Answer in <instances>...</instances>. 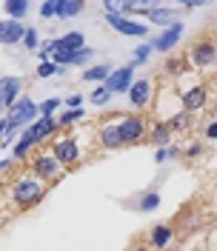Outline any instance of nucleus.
Masks as SVG:
<instances>
[{"label":"nucleus","mask_w":217,"mask_h":251,"mask_svg":"<svg viewBox=\"0 0 217 251\" xmlns=\"http://www.w3.org/2000/svg\"><path fill=\"white\" fill-rule=\"evenodd\" d=\"M40 15H43V17L57 15V3H43V6H40Z\"/></svg>","instance_id":"obj_27"},{"label":"nucleus","mask_w":217,"mask_h":251,"mask_svg":"<svg viewBox=\"0 0 217 251\" xmlns=\"http://www.w3.org/2000/svg\"><path fill=\"white\" fill-rule=\"evenodd\" d=\"M129 97H132V103H135V106H146V103H149V83H146V80L132 83Z\"/></svg>","instance_id":"obj_11"},{"label":"nucleus","mask_w":217,"mask_h":251,"mask_svg":"<svg viewBox=\"0 0 217 251\" xmlns=\"http://www.w3.org/2000/svg\"><path fill=\"white\" fill-rule=\"evenodd\" d=\"M169 237H171L169 226H157V228H155V234H152V240H155V246H157V249H163V246L169 243Z\"/></svg>","instance_id":"obj_19"},{"label":"nucleus","mask_w":217,"mask_h":251,"mask_svg":"<svg viewBox=\"0 0 217 251\" xmlns=\"http://www.w3.org/2000/svg\"><path fill=\"white\" fill-rule=\"evenodd\" d=\"M52 128H54V123H52L49 117H43V120H40L37 126H31L29 131H31V137H34V143H37V140H43V137H46Z\"/></svg>","instance_id":"obj_17"},{"label":"nucleus","mask_w":217,"mask_h":251,"mask_svg":"<svg viewBox=\"0 0 217 251\" xmlns=\"http://www.w3.org/2000/svg\"><path fill=\"white\" fill-rule=\"evenodd\" d=\"M157 203H160V194H155V191H152V194H146V197H143L140 208H143V211H152V208H157Z\"/></svg>","instance_id":"obj_23"},{"label":"nucleus","mask_w":217,"mask_h":251,"mask_svg":"<svg viewBox=\"0 0 217 251\" xmlns=\"http://www.w3.org/2000/svg\"><path fill=\"white\" fill-rule=\"evenodd\" d=\"M180 34H183V26H180V23H174L163 37H157V40H155V49H157V51H169V49L180 40Z\"/></svg>","instance_id":"obj_10"},{"label":"nucleus","mask_w":217,"mask_h":251,"mask_svg":"<svg viewBox=\"0 0 217 251\" xmlns=\"http://www.w3.org/2000/svg\"><path fill=\"white\" fill-rule=\"evenodd\" d=\"M212 57H215V46L212 43H200L197 51H194V66H209Z\"/></svg>","instance_id":"obj_15"},{"label":"nucleus","mask_w":217,"mask_h":251,"mask_svg":"<svg viewBox=\"0 0 217 251\" xmlns=\"http://www.w3.org/2000/svg\"><path fill=\"white\" fill-rule=\"evenodd\" d=\"M26 46H29V49H37V34H34V31H26Z\"/></svg>","instance_id":"obj_30"},{"label":"nucleus","mask_w":217,"mask_h":251,"mask_svg":"<svg viewBox=\"0 0 217 251\" xmlns=\"http://www.w3.org/2000/svg\"><path fill=\"white\" fill-rule=\"evenodd\" d=\"M100 140H103V146H106V149H117V146H123L117 126H106V128H103V134H100Z\"/></svg>","instance_id":"obj_14"},{"label":"nucleus","mask_w":217,"mask_h":251,"mask_svg":"<svg viewBox=\"0 0 217 251\" xmlns=\"http://www.w3.org/2000/svg\"><path fill=\"white\" fill-rule=\"evenodd\" d=\"M108 26L117 31H123V34H132V37H143V31H146V26H140V23H135V20H126V17H120L117 12H108Z\"/></svg>","instance_id":"obj_2"},{"label":"nucleus","mask_w":217,"mask_h":251,"mask_svg":"<svg viewBox=\"0 0 217 251\" xmlns=\"http://www.w3.org/2000/svg\"><path fill=\"white\" fill-rule=\"evenodd\" d=\"M149 17H152V20H155L157 26H166V23H171L169 20V12H166V9H149Z\"/></svg>","instance_id":"obj_21"},{"label":"nucleus","mask_w":217,"mask_h":251,"mask_svg":"<svg viewBox=\"0 0 217 251\" xmlns=\"http://www.w3.org/2000/svg\"><path fill=\"white\" fill-rule=\"evenodd\" d=\"M137 251H146V249H137Z\"/></svg>","instance_id":"obj_36"},{"label":"nucleus","mask_w":217,"mask_h":251,"mask_svg":"<svg viewBox=\"0 0 217 251\" xmlns=\"http://www.w3.org/2000/svg\"><path fill=\"white\" fill-rule=\"evenodd\" d=\"M57 106H60V100H54V97H52V100H46V103H43V106H40V114H43V117H49V114H52V111L57 109Z\"/></svg>","instance_id":"obj_25"},{"label":"nucleus","mask_w":217,"mask_h":251,"mask_svg":"<svg viewBox=\"0 0 217 251\" xmlns=\"http://www.w3.org/2000/svg\"><path fill=\"white\" fill-rule=\"evenodd\" d=\"M20 80L17 77H0V109H9L15 103V97L20 94Z\"/></svg>","instance_id":"obj_3"},{"label":"nucleus","mask_w":217,"mask_h":251,"mask_svg":"<svg viewBox=\"0 0 217 251\" xmlns=\"http://www.w3.org/2000/svg\"><path fill=\"white\" fill-rule=\"evenodd\" d=\"M34 114H37V106H34L31 100H26V97H23V103H17V106H15V114L9 117V126H12V128H17V126L29 123Z\"/></svg>","instance_id":"obj_5"},{"label":"nucleus","mask_w":217,"mask_h":251,"mask_svg":"<svg viewBox=\"0 0 217 251\" xmlns=\"http://www.w3.org/2000/svg\"><path fill=\"white\" fill-rule=\"evenodd\" d=\"M34 172L40 174V177H52V174L57 172V160H54V154L52 157H40V160L34 163Z\"/></svg>","instance_id":"obj_13"},{"label":"nucleus","mask_w":217,"mask_h":251,"mask_svg":"<svg viewBox=\"0 0 217 251\" xmlns=\"http://www.w3.org/2000/svg\"><path fill=\"white\" fill-rule=\"evenodd\" d=\"M54 72H57V66H54V63H49V60H43V66L37 69V75H40V77H49V75H54Z\"/></svg>","instance_id":"obj_26"},{"label":"nucleus","mask_w":217,"mask_h":251,"mask_svg":"<svg viewBox=\"0 0 217 251\" xmlns=\"http://www.w3.org/2000/svg\"><path fill=\"white\" fill-rule=\"evenodd\" d=\"M86 80H103L108 77V66H94V69H86V75H83Z\"/></svg>","instance_id":"obj_20"},{"label":"nucleus","mask_w":217,"mask_h":251,"mask_svg":"<svg viewBox=\"0 0 217 251\" xmlns=\"http://www.w3.org/2000/svg\"><path fill=\"white\" fill-rule=\"evenodd\" d=\"M0 169H6V163H0Z\"/></svg>","instance_id":"obj_35"},{"label":"nucleus","mask_w":217,"mask_h":251,"mask_svg":"<svg viewBox=\"0 0 217 251\" xmlns=\"http://www.w3.org/2000/svg\"><path fill=\"white\" fill-rule=\"evenodd\" d=\"M23 34H26V31H23V26H20L17 20H6V23H0V43H17Z\"/></svg>","instance_id":"obj_7"},{"label":"nucleus","mask_w":217,"mask_h":251,"mask_svg":"<svg viewBox=\"0 0 217 251\" xmlns=\"http://www.w3.org/2000/svg\"><path fill=\"white\" fill-rule=\"evenodd\" d=\"M180 126H186V117H183V114H177V117L171 120V128H180Z\"/></svg>","instance_id":"obj_31"},{"label":"nucleus","mask_w":217,"mask_h":251,"mask_svg":"<svg viewBox=\"0 0 217 251\" xmlns=\"http://www.w3.org/2000/svg\"><path fill=\"white\" fill-rule=\"evenodd\" d=\"M86 57H89V51H86V49H80V51H72V54H69V63H83Z\"/></svg>","instance_id":"obj_28"},{"label":"nucleus","mask_w":217,"mask_h":251,"mask_svg":"<svg viewBox=\"0 0 217 251\" xmlns=\"http://www.w3.org/2000/svg\"><path fill=\"white\" fill-rule=\"evenodd\" d=\"M54 160L57 163H75L78 160V146L72 140H60L54 146Z\"/></svg>","instance_id":"obj_9"},{"label":"nucleus","mask_w":217,"mask_h":251,"mask_svg":"<svg viewBox=\"0 0 217 251\" xmlns=\"http://www.w3.org/2000/svg\"><path fill=\"white\" fill-rule=\"evenodd\" d=\"M80 9H83V3H78V0H72V3H57V15H60V17L78 15Z\"/></svg>","instance_id":"obj_18"},{"label":"nucleus","mask_w":217,"mask_h":251,"mask_svg":"<svg viewBox=\"0 0 217 251\" xmlns=\"http://www.w3.org/2000/svg\"><path fill=\"white\" fill-rule=\"evenodd\" d=\"M146 54H149V49L143 46V49H137V51H135V57H137V63H143L146 60Z\"/></svg>","instance_id":"obj_32"},{"label":"nucleus","mask_w":217,"mask_h":251,"mask_svg":"<svg viewBox=\"0 0 217 251\" xmlns=\"http://www.w3.org/2000/svg\"><path fill=\"white\" fill-rule=\"evenodd\" d=\"M108 97H111V92H108L106 86H100V89H97V92L92 94V103H94V106H103Z\"/></svg>","instance_id":"obj_24"},{"label":"nucleus","mask_w":217,"mask_h":251,"mask_svg":"<svg viewBox=\"0 0 217 251\" xmlns=\"http://www.w3.org/2000/svg\"><path fill=\"white\" fill-rule=\"evenodd\" d=\"M40 194H43V188L37 186L34 180H20L15 186V200L20 205H34L40 200Z\"/></svg>","instance_id":"obj_1"},{"label":"nucleus","mask_w":217,"mask_h":251,"mask_svg":"<svg viewBox=\"0 0 217 251\" xmlns=\"http://www.w3.org/2000/svg\"><path fill=\"white\" fill-rule=\"evenodd\" d=\"M203 103H206V89H200V86H194V89L183 97V106H186V109H200Z\"/></svg>","instance_id":"obj_12"},{"label":"nucleus","mask_w":217,"mask_h":251,"mask_svg":"<svg viewBox=\"0 0 217 251\" xmlns=\"http://www.w3.org/2000/svg\"><path fill=\"white\" fill-rule=\"evenodd\" d=\"M31 143H34V137H31V131H26V137H23V140H20V143L15 146V157H23V154H26Z\"/></svg>","instance_id":"obj_22"},{"label":"nucleus","mask_w":217,"mask_h":251,"mask_svg":"<svg viewBox=\"0 0 217 251\" xmlns=\"http://www.w3.org/2000/svg\"><path fill=\"white\" fill-rule=\"evenodd\" d=\"M106 89L111 94L114 92H129V89H132V66H126V69H120V72L108 75L106 77Z\"/></svg>","instance_id":"obj_4"},{"label":"nucleus","mask_w":217,"mask_h":251,"mask_svg":"<svg viewBox=\"0 0 217 251\" xmlns=\"http://www.w3.org/2000/svg\"><path fill=\"white\" fill-rule=\"evenodd\" d=\"M80 114H83L80 109H72V111H66V114H63V123H72V120H78Z\"/></svg>","instance_id":"obj_29"},{"label":"nucleus","mask_w":217,"mask_h":251,"mask_svg":"<svg viewBox=\"0 0 217 251\" xmlns=\"http://www.w3.org/2000/svg\"><path fill=\"white\" fill-rule=\"evenodd\" d=\"M117 131H120V140L123 143L140 140L143 137V123H140L137 117H126L123 123H117Z\"/></svg>","instance_id":"obj_6"},{"label":"nucleus","mask_w":217,"mask_h":251,"mask_svg":"<svg viewBox=\"0 0 217 251\" xmlns=\"http://www.w3.org/2000/svg\"><path fill=\"white\" fill-rule=\"evenodd\" d=\"M3 9H6V15L9 17H15L17 20V17H23L26 12H29V3H26V0H9Z\"/></svg>","instance_id":"obj_16"},{"label":"nucleus","mask_w":217,"mask_h":251,"mask_svg":"<svg viewBox=\"0 0 217 251\" xmlns=\"http://www.w3.org/2000/svg\"><path fill=\"white\" fill-rule=\"evenodd\" d=\"M80 46H83V34L80 31H72V34H66V37L52 43L54 51H80Z\"/></svg>","instance_id":"obj_8"},{"label":"nucleus","mask_w":217,"mask_h":251,"mask_svg":"<svg viewBox=\"0 0 217 251\" xmlns=\"http://www.w3.org/2000/svg\"><path fill=\"white\" fill-rule=\"evenodd\" d=\"M206 134H209L212 140H217V123H212V126H209V131H206Z\"/></svg>","instance_id":"obj_33"},{"label":"nucleus","mask_w":217,"mask_h":251,"mask_svg":"<svg viewBox=\"0 0 217 251\" xmlns=\"http://www.w3.org/2000/svg\"><path fill=\"white\" fill-rule=\"evenodd\" d=\"M69 106H72V109H78V106H80V97H78V94H72V97H69Z\"/></svg>","instance_id":"obj_34"}]
</instances>
